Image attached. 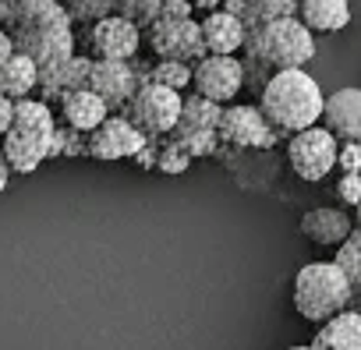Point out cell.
Segmentation results:
<instances>
[{"mask_svg": "<svg viewBox=\"0 0 361 350\" xmlns=\"http://www.w3.org/2000/svg\"><path fill=\"white\" fill-rule=\"evenodd\" d=\"M322 103L326 96L308 71H280L266 78L259 96V113L273 131L298 135L322 120Z\"/></svg>", "mask_w": 361, "mask_h": 350, "instance_id": "6da1fadb", "label": "cell"}, {"mask_svg": "<svg viewBox=\"0 0 361 350\" xmlns=\"http://www.w3.org/2000/svg\"><path fill=\"white\" fill-rule=\"evenodd\" d=\"M354 301L350 283L333 262H308L294 276V308L308 322H329Z\"/></svg>", "mask_w": 361, "mask_h": 350, "instance_id": "7a4b0ae2", "label": "cell"}, {"mask_svg": "<svg viewBox=\"0 0 361 350\" xmlns=\"http://www.w3.org/2000/svg\"><path fill=\"white\" fill-rule=\"evenodd\" d=\"M245 46L252 50V57L259 64L273 68V75H280V71H301L315 57V36L298 18H280V22L252 32V39Z\"/></svg>", "mask_w": 361, "mask_h": 350, "instance_id": "3957f363", "label": "cell"}, {"mask_svg": "<svg viewBox=\"0 0 361 350\" xmlns=\"http://www.w3.org/2000/svg\"><path fill=\"white\" fill-rule=\"evenodd\" d=\"M180 99L177 92L163 89V85H152L145 82L142 89H135V96L128 99V113L124 120L145 138V135H166L177 127L180 120Z\"/></svg>", "mask_w": 361, "mask_h": 350, "instance_id": "277c9868", "label": "cell"}, {"mask_svg": "<svg viewBox=\"0 0 361 350\" xmlns=\"http://www.w3.org/2000/svg\"><path fill=\"white\" fill-rule=\"evenodd\" d=\"M336 152H340V142L326 131V127H308V131H298L290 135V145H287V163L290 170L298 173L301 181H322L326 173L336 166Z\"/></svg>", "mask_w": 361, "mask_h": 350, "instance_id": "5b68a950", "label": "cell"}, {"mask_svg": "<svg viewBox=\"0 0 361 350\" xmlns=\"http://www.w3.org/2000/svg\"><path fill=\"white\" fill-rule=\"evenodd\" d=\"M192 85L199 99L224 110V103H231L245 85V64L238 57H202L192 68Z\"/></svg>", "mask_w": 361, "mask_h": 350, "instance_id": "8992f818", "label": "cell"}, {"mask_svg": "<svg viewBox=\"0 0 361 350\" xmlns=\"http://www.w3.org/2000/svg\"><path fill=\"white\" fill-rule=\"evenodd\" d=\"M149 46L159 54V61H173V64H188V61H202L206 57L202 32H199L195 18H180V22L156 18L149 25Z\"/></svg>", "mask_w": 361, "mask_h": 350, "instance_id": "52a82bcc", "label": "cell"}, {"mask_svg": "<svg viewBox=\"0 0 361 350\" xmlns=\"http://www.w3.org/2000/svg\"><path fill=\"white\" fill-rule=\"evenodd\" d=\"M220 138L231 142V145H241V149H269L276 131L266 124V117L259 113V106H227L220 110V124H216Z\"/></svg>", "mask_w": 361, "mask_h": 350, "instance_id": "ba28073f", "label": "cell"}, {"mask_svg": "<svg viewBox=\"0 0 361 350\" xmlns=\"http://www.w3.org/2000/svg\"><path fill=\"white\" fill-rule=\"evenodd\" d=\"M92 54L106 64H124L135 50H138V29L131 22H124L121 15H106L92 25Z\"/></svg>", "mask_w": 361, "mask_h": 350, "instance_id": "9c48e42d", "label": "cell"}, {"mask_svg": "<svg viewBox=\"0 0 361 350\" xmlns=\"http://www.w3.org/2000/svg\"><path fill=\"white\" fill-rule=\"evenodd\" d=\"M322 127L340 142H361V89H336L322 103Z\"/></svg>", "mask_w": 361, "mask_h": 350, "instance_id": "30bf717a", "label": "cell"}, {"mask_svg": "<svg viewBox=\"0 0 361 350\" xmlns=\"http://www.w3.org/2000/svg\"><path fill=\"white\" fill-rule=\"evenodd\" d=\"M301 234L315 244V248H340L350 234H354V216L347 209H333V206H319L312 213L301 216Z\"/></svg>", "mask_w": 361, "mask_h": 350, "instance_id": "8fae6325", "label": "cell"}, {"mask_svg": "<svg viewBox=\"0 0 361 350\" xmlns=\"http://www.w3.org/2000/svg\"><path fill=\"white\" fill-rule=\"evenodd\" d=\"M199 32H202L206 57H234V50H241L248 43V32H245L241 18L238 15H227L224 8H216L213 15H206L199 22Z\"/></svg>", "mask_w": 361, "mask_h": 350, "instance_id": "7c38bea8", "label": "cell"}, {"mask_svg": "<svg viewBox=\"0 0 361 350\" xmlns=\"http://www.w3.org/2000/svg\"><path fill=\"white\" fill-rule=\"evenodd\" d=\"M142 135L124 120V117H106L96 131H92V156L96 159H121V156H135L142 149Z\"/></svg>", "mask_w": 361, "mask_h": 350, "instance_id": "4fadbf2b", "label": "cell"}, {"mask_svg": "<svg viewBox=\"0 0 361 350\" xmlns=\"http://www.w3.org/2000/svg\"><path fill=\"white\" fill-rule=\"evenodd\" d=\"M89 92H96L106 106H117V103H128L135 96V75L128 64H92L89 71Z\"/></svg>", "mask_w": 361, "mask_h": 350, "instance_id": "5bb4252c", "label": "cell"}, {"mask_svg": "<svg viewBox=\"0 0 361 350\" xmlns=\"http://www.w3.org/2000/svg\"><path fill=\"white\" fill-rule=\"evenodd\" d=\"M312 36L315 32H340L350 25V4L347 0H301L294 15Z\"/></svg>", "mask_w": 361, "mask_h": 350, "instance_id": "9a60e30c", "label": "cell"}, {"mask_svg": "<svg viewBox=\"0 0 361 350\" xmlns=\"http://www.w3.org/2000/svg\"><path fill=\"white\" fill-rule=\"evenodd\" d=\"M308 346L312 350H361V315H354L350 308L340 311L336 318L319 325Z\"/></svg>", "mask_w": 361, "mask_h": 350, "instance_id": "2e32d148", "label": "cell"}, {"mask_svg": "<svg viewBox=\"0 0 361 350\" xmlns=\"http://www.w3.org/2000/svg\"><path fill=\"white\" fill-rule=\"evenodd\" d=\"M36 82H39V64L29 57V54H11L8 61H4V68H0V96L4 99H25L32 89H36Z\"/></svg>", "mask_w": 361, "mask_h": 350, "instance_id": "e0dca14e", "label": "cell"}, {"mask_svg": "<svg viewBox=\"0 0 361 350\" xmlns=\"http://www.w3.org/2000/svg\"><path fill=\"white\" fill-rule=\"evenodd\" d=\"M50 142H54V131H50V135L8 131V135H4V156H8V166H15V170H36L39 159L50 156Z\"/></svg>", "mask_w": 361, "mask_h": 350, "instance_id": "ac0fdd59", "label": "cell"}, {"mask_svg": "<svg viewBox=\"0 0 361 350\" xmlns=\"http://www.w3.org/2000/svg\"><path fill=\"white\" fill-rule=\"evenodd\" d=\"M110 106L89 92V89H75V92H64V120L78 131H96L103 120H106Z\"/></svg>", "mask_w": 361, "mask_h": 350, "instance_id": "d6986e66", "label": "cell"}, {"mask_svg": "<svg viewBox=\"0 0 361 350\" xmlns=\"http://www.w3.org/2000/svg\"><path fill=\"white\" fill-rule=\"evenodd\" d=\"M333 265L343 273V280L350 283V290H354V297H357V294H361V230H354V234L336 248Z\"/></svg>", "mask_w": 361, "mask_h": 350, "instance_id": "ffe728a7", "label": "cell"}, {"mask_svg": "<svg viewBox=\"0 0 361 350\" xmlns=\"http://www.w3.org/2000/svg\"><path fill=\"white\" fill-rule=\"evenodd\" d=\"M216 124H220V106H213L206 99H185L180 103L177 127H185V131H216Z\"/></svg>", "mask_w": 361, "mask_h": 350, "instance_id": "44dd1931", "label": "cell"}, {"mask_svg": "<svg viewBox=\"0 0 361 350\" xmlns=\"http://www.w3.org/2000/svg\"><path fill=\"white\" fill-rule=\"evenodd\" d=\"M11 131H29V135H50L54 131V117L43 103L36 99H22L15 103V127Z\"/></svg>", "mask_w": 361, "mask_h": 350, "instance_id": "7402d4cb", "label": "cell"}, {"mask_svg": "<svg viewBox=\"0 0 361 350\" xmlns=\"http://www.w3.org/2000/svg\"><path fill=\"white\" fill-rule=\"evenodd\" d=\"M149 82H152V85H163V89H170V92L180 96V89L192 85V68H188V64H173V61H159V64L149 71Z\"/></svg>", "mask_w": 361, "mask_h": 350, "instance_id": "603a6c76", "label": "cell"}, {"mask_svg": "<svg viewBox=\"0 0 361 350\" xmlns=\"http://www.w3.org/2000/svg\"><path fill=\"white\" fill-rule=\"evenodd\" d=\"M121 11H124L121 18L131 22V25L142 32V29H149V25L159 18V0H145V4H121Z\"/></svg>", "mask_w": 361, "mask_h": 350, "instance_id": "cb8c5ba5", "label": "cell"}, {"mask_svg": "<svg viewBox=\"0 0 361 350\" xmlns=\"http://www.w3.org/2000/svg\"><path fill=\"white\" fill-rule=\"evenodd\" d=\"M336 166L340 177H361V142H347L336 152Z\"/></svg>", "mask_w": 361, "mask_h": 350, "instance_id": "d4e9b609", "label": "cell"}, {"mask_svg": "<svg viewBox=\"0 0 361 350\" xmlns=\"http://www.w3.org/2000/svg\"><path fill=\"white\" fill-rule=\"evenodd\" d=\"M336 195H340L343 206L357 209V202H361V177H340L336 181Z\"/></svg>", "mask_w": 361, "mask_h": 350, "instance_id": "484cf974", "label": "cell"}, {"mask_svg": "<svg viewBox=\"0 0 361 350\" xmlns=\"http://www.w3.org/2000/svg\"><path fill=\"white\" fill-rule=\"evenodd\" d=\"M192 4H185V0H159V18L163 22H180V18H192Z\"/></svg>", "mask_w": 361, "mask_h": 350, "instance_id": "4316f807", "label": "cell"}, {"mask_svg": "<svg viewBox=\"0 0 361 350\" xmlns=\"http://www.w3.org/2000/svg\"><path fill=\"white\" fill-rule=\"evenodd\" d=\"M15 127V103L0 96V135H8Z\"/></svg>", "mask_w": 361, "mask_h": 350, "instance_id": "83f0119b", "label": "cell"}, {"mask_svg": "<svg viewBox=\"0 0 361 350\" xmlns=\"http://www.w3.org/2000/svg\"><path fill=\"white\" fill-rule=\"evenodd\" d=\"M11 54H15V43H11L4 32H0V68H4V61H8Z\"/></svg>", "mask_w": 361, "mask_h": 350, "instance_id": "f1b7e54d", "label": "cell"}, {"mask_svg": "<svg viewBox=\"0 0 361 350\" xmlns=\"http://www.w3.org/2000/svg\"><path fill=\"white\" fill-rule=\"evenodd\" d=\"M8 173H11V166H8V159H4V156H0V192L8 188Z\"/></svg>", "mask_w": 361, "mask_h": 350, "instance_id": "f546056e", "label": "cell"}, {"mask_svg": "<svg viewBox=\"0 0 361 350\" xmlns=\"http://www.w3.org/2000/svg\"><path fill=\"white\" fill-rule=\"evenodd\" d=\"M354 230H361V202H357V209H354Z\"/></svg>", "mask_w": 361, "mask_h": 350, "instance_id": "4dcf8cb0", "label": "cell"}, {"mask_svg": "<svg viewBox=\"0 0 361 350\" xmlns=\"http://www.w3.org/2000/svg\"><path fill=\"white\" fill-rule=\"evenodd\" d=\"M354 315H361V294H357V301H354V308H350Z\"/></svg>", "mask_w": 361, "mask_h": 350, "instance_id": "1f68e13d", "label": "cell"}, {"mask_svg": "<svg viewBox=\"0 0 361 350\" xmlns=\"http://www.w3.org/2000/svg\"><path fill=\"white\" fill-rule=\"evenodd\" d=\"M290 350H312V346H290Z\"/></svg>", "mask_w": 361, "mask_h": 350, "instance_id": "d6a6232c", "label": "cell"}]
</instances>
